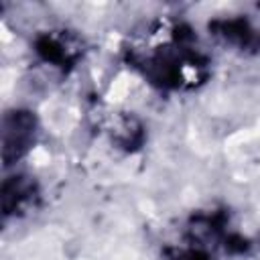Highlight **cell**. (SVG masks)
Instances as JSON below:
<instances>
[{
    "label": "cell",
    "mask_w": 260,
    "mask_h": 260,
    "mask_svg": "<svg viewBox=\"0 0 260 260\" xmlns=\"http://www.w3.org/2000/svg\"><path fill=\"white\" fill-rule=\"evenodd\" d=\"M37 120L26 110L6 112L2 118V160L4 165L16 162L28 152L35 142Z\"/></svg>",
    "instance_id": "1"
},
{
    "label": "cell",
    "mask_w": 260,
    "mask_h": 260,
    "mask_svg": "<svg viewBox=\"0 0 260 260\" xmlns=\"http://www.w3.org/2000/svg\"><path fill=\"white\" fill-rule=\"evenodd\" d=\"M37 201H39V189L30 177L14 175L2 183V213H4V217L24 215L35 209Z\"/></svg>",
    "instance_id": "2"
},
{
    "label": "cell",
    "mask_w": 260,
    "mask_h": 260,
    "mask_svg": "<svg viewBox=\"0 0 260 260\" xmlns=\"http://www.w3.org/2000/svg\"><path fill=\"white\" fill-rule=\"evenodd\" d=\"M169 260H211V258H209L207 252H203L199 246H195V248H187V250L175 252Z\"/></svg>",
    "instance_id": "3"
}]
</instances>
